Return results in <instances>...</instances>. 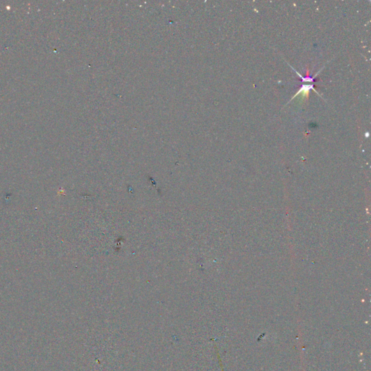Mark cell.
<instances>
[{
	"label": "cell",
	"instance_id": "1",
	"mask_svg": "<svg viewBox=\"0 0 371 371\" xmlns=\"http://www.w3.org/2000/svg\"><path fill=\"white\" fill-rule=\"evenodd\" d=\"M315 85H314V84H302V86H301L300 89L298 91V92H297L296 94L292 97L291 100H294V99L296 97L298 96V95L301 94L302 95V98H304V97H307V98H308V97H309L310 94V90H313V91H315V92H316L317 94H319L316 91H315Z\"/></svg>",
	"mask_w": 371,
	"mask_h": 371
}]
</instances>
